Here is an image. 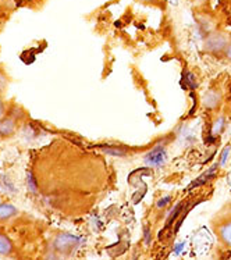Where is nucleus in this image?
Wrapping results in <instances>:
<instances>
[{
	"label": "nucleus",
	"instance_id": "f257e3e1",
	"mask_svg": "<svg viewBox=\"0 0 231 260\" xmlns=\"http://www.w3.org/2000/svg\"><path fill=\"white\" fill-rule=\"evenodd\" d=\"M81 241L71 234H59L53 239V250L59 255H71L80 248Z\"/></svg>",
	"mask_w": 231,
	"mask_h": 260
},
{
	"label": "nucleus",
	"instance_id": "f03ea898",
	"mask_svg": "<svg viewBox=\"0 0 231 260\" xmlns=\"http://www.w3.org/2000/svg\"><path fill=\"white\" fill-rule=\"evenodd\" d=\"M228 38H227L226 34H223L220 31H213L206 35L205 38V50L209 52L212 54H220L224 53L227 45H228Z\"/></svg>",
	"mask_w": 231,
	"mask_h": 260
},
{
	"label": "nucleus",
	"instance_id": "7ed1b4c3",
	"mask_svg": "<svg viewBox=\"0 0 231 260\" xmlns=\"http://www.w3.org/2000/svg\"><path fill=\"white\" fill-rule=\"evenodd\" d=\"M167 161V149L163 145H156L145 154L144 163L152 169H161Z\"/></svg>",
	"mask_w": 231,
	"mask_h": 260
},
{
	"label": "nucleus",
	"instance_id": "20e7f679",
	"mask_svg": "<svg viewBox=\"0 0 231 260\" xmlns=\"http://www.w3.org/2000/svg\"><path fill=\"white\" fill-rule=\"evenodd\" d=\"M221 102H223V92H221V89H219V88H209L205 92L204 96H202L201 105H202L205 110L213 112V110H217L220 107Z\"/></svg>",
	"mask_w": 231,
	"mask_h": 260
},
{
	"label": "nucleus",
	"instance_id": "39448f33",
	"mask_svg": "<svg viewBox=\"0 0 231 260\" xmlns=\"http://www.w3.org/2000/svg\"><path fill=\"white\" fill-rule=\"evenodd\" d=\"M215 233L221 244L231 249V217L223 218L215 225Z\"/></svg>",
	"mask_w": 231,
	"mask_h": 260
},
{
	"label": "nucleus",
	"instance_id": "423d86ee",
	"mask_svg": "<svg viewBox=\"0 0 231 260\" xmlns=\"http://www.w3.org/2000/svg\"><path fill=\"white\" fill-rule=\"evenodd\" d=\"M219 171H220V166H219V165L210 166L208 170L204 171V173L199 175L196 180H193L192 182H191V185L188 186V189H193V188H196V186L208 185L210 181H213L216 177H217Z\"/></svg>",
	"mask_w": 231,
	"mask_h": 260
},
{
	"label": "nucleus",
	"instance_id": "0eeeda50",
	"mask_svg": "<svg viewBox=\"0 0 231 260\" xmlns=\"http://www.w3.org/2000/svg\"><path fill=\"white\" fill-rule=\"evenodd\" d=\"M226 124H227L226 117L224 116L216 117L215 121L212 122V125H210L209 135H208V138H206V144L209 145L212 144V142H215L216 139L219 138L221 134L224 133V129H226Z\"/></svg>",
	"mask_w": 231,
	"mask_h": 260
},
{
	"label": "nucleus",
	"instance_id": "6e6552de",
	"mask_svg": "<svg viewBox=\"0 0 231 260\" xmlns=\"http://www.w3.org/2000/svg\"><path fill=\"white\" fill-rule=\"evenodd\" d=\"M16 129V117L9 116L0 121V135L9 137Z\"/></svg>",
	"mask_w": 231,
	"mask_h": 260
},
{
	"label": "nucleus",
	"instance_id": "1a4fd4ad",
	"mask_svg": "<svg viewBox=\"0 0 231 260\" xmlns=\"http://www.w3.org/2000/svg\"><path fill=\"white\" fill-rule=\"evenodd\" d=\"M103 153L109 154V156H114V157H124L128 154V149L124 146H118V145H103L101 146Z\"/></svg>",
	"mask_w": 231,
	"mask_h": 260
},
{
	"label": "nucleus",
	"instance_id": "9d476101",
	"mask_svg": "<svg viewBox=\"0 0 231 260\" xmlns=\"http://www.w3.org/2000/svg\"><path fill=\"white\" fill-rule=\"evenodd\" d=\"M183 85L185 89H189V90H195L196 88H198V80H196V75L193 74L192 71H189V70H184Z\"/></svg>",
	"mask_w": 231,
	"mask_h": 260
},
{
	"label": "nucleus",
	"instance_id": "9b49d317",
	"mask_svg": "<svg viewBox=\"0 0 231 260\" xmlns=\"http://www.w3.org/2000/svg\"><path fill=\"white\" fill-rule=\"evenodd\" d=\"M18 210L10 203H0V220H9L14 217Z\"/></svg>",
	"mask_w": 231,
	"mask_h": 260
},
{
	"label": "nucleus",
	"instance_id": "f8f14e48",
	"mask_svg": "<svg viewBox=\"0 0 231 260\" xmlns=\"http://www.w3.org/2000/svg\"><path fill=\"white\" fill-rule=\"evenodd\" d=\"M13 252V242L6 234L0 233V255L7 256Z\"/></svg>",
	"mask_w": 231,
	"mask_h": 260
},
{
	"label": "nucleus",
	"instance_id": "ddd939ff",
	"mask_svg": "<svg viewBox=\"0 0 231 260\" xmlns=\"http://www.w3.org/2000/svg\"><path fill=\"white\" fill-rule=\"evenodd\" d=\"M230 152H231V145H226L224 148L221 149L220 156H219V161H217V165L220 166V169H223L224 166L227 165V160L230 157Z\"/></svg>",
	"mask_w": 231,
	"mask_h": 260
},
{
	"label": "nucleus",
	"instance_id": "4468645a",
	"mask_svg": "<svg viewBox=\"0 0 231 260\" xmlns=\"http://www.w3.org/2000/svg\"><path fill=\"white\" fill-rule=\"evenodd\" d=\"M170 201H172V197H170V195H167V197H163V198H160L159 201H157L156 206H157V209H163V207H166L167 205L170 203Z\"/></svg>",
	"mask_w": 231,
	"mask_h": 260
},
{
	"label": "nucleus",
	"instance_id": "2eb2a0df",
	"mask_svg": "<svg viewBox=\"0 0 231 260\" xmlns=\"http://www.w3.org/2000/svg\"><path fill=\"white\" fill-rule=\"evenodd\" d=\"M6 86H7V77L0 71V90L5 89Z\"/></svg>",
	"mask_w": 231,
	"mask_h": 260
},
{
	"label": "nucleus",
	"instance_id": "dca6fc26",
	"mask_svg": "<svg viewBox=\"0 0 231 260\" xmlns=\"http://www.w3.org/2000/svg\"><path fill=\"white\" fill-rule=\"evenodd\" d=\"M28 184H29V186H31V189H32V191H37V184H35V181H34L32 174H31V173H28Z\"/></svg>",
	"mask_w": 231,
	"mask_h": 260
},
{
	"label": "nucleus",
	"instance_id": "f3484780",
	"mask_svg": "<svg viewBox=\"0 0 231 260\" xmlns=\"http://www.w3.org/2000/svg\"><path fill=\"white\" fill-rule=\"evenodd\" d=\"M45 260H61V259H60V256L57 252H52V253H48V255H46Z\"/></svg>",
	"mask_w": 231,
	"mask_h": 260
},
{
	"label": "nucleus",
	"instance_id": "a211bd4d",
	"mask_svg": "<svg viewBox=\"0 0 231 260\" xmlns=\"http://www.w3.org/2000/svg\"><path fill=\"white\" fill-rule=\"evenodd\" d=\"M224 56H226V58L228 61H231V41L228 42V45H227L226 50H224Z\"/></svg>",
	"mask_w": 231,
	"mask_h": 260
},
{
	"label": "nucleus",
	"instance_id": "6ab92c4d",
	"mask_svg": "<svg viewBox=\"0 0 231 260\" xmlns=\"http://www.w3.org/2000/svg\"><path fill=\"white\" fill-rule=\"evenodd\" d=\"M144 234H145L146 244H149V242H151V234H149V229H148V227H145V231H144Z\"/></svg>",
	"mask_w": 231,
	"mask_h": 260
},
{
	"label": "nucleus",
	"instance_id": "aec40b11",
	"mask_svg": "<svg viewBox=\"0 0 231 260\" xmlns=\"http://www.w3.org/2000/svg\"><path fill=\"white\" fill-rule=\"evenodd\" d=\"M142 3H146V5H156V3H159L160 0H140Z\"/></svg>",
	"mask_w": 231,
	"mask_h": 260
},
{
	"label": "nucleus",
	"instance_id": "412c9836",
	"mask_svg": "<svg viewBox=\"0 0 231 260\" xmlns=\"http://www.w3.org/2000/svg\"><path fill=\"white\" fill-rule=\"evenodd\" d=\"M2 113H3V105H2V102H0V116H2Z\"/></svg>",
	"mask_w": 231,
	"mask_h": 260
},
{
	"label": "nucleus",
	"instance_id": "4be33fe9",
	"mask_svg": "<svg viewBox=\"0 0 231 260\" xmlns=\"http://www.w3.org/2000/svg\"><path fill=\"white\" fill-rule=\"evenodd\" d=\"M227 178H228V184H231V171L228 173V177H227Z\"/></svg>",
	"mask_w": 231,
	"mask_h": 260
},
{
	"label": "nucleus",
	"instance_id": "5701e85b",
	"mask_svg": "<svg viewBox=\"0 0 231 260\" xmlns=\"http://www.w3.org/2000/svg\"><path fill=\"white\" fill-rule=\"evenodd\" d=\"M193 2H195V3H198V5H199V3H201V2H204V0H193Z\"/></svg>",
	"mask_w": 231,
	"mask_h": 260
},
{
	"label": "nucleus",
	"instance_id": "b1692460",
	"mask_svg": "<svg viewBox=\"0 0 231 260\" xmlns=\"http://www.w3.org/2000/svg\"><path fill=\"white\" fill-rule=\"evenodd\" d=\"M223 260H231V257H227V259H223Z\"/></svg>",
	"mask_w": 231,
	"mask_h": 260
}]
</instances>
